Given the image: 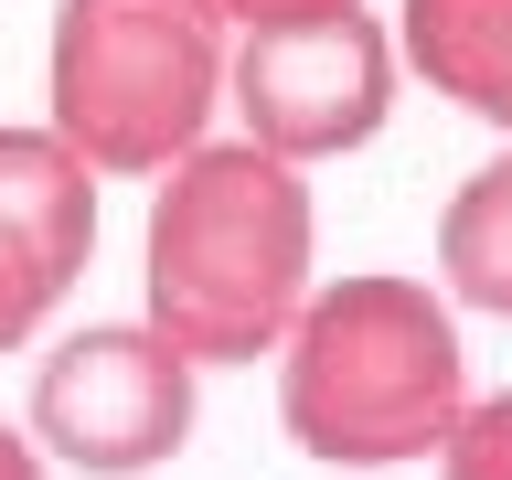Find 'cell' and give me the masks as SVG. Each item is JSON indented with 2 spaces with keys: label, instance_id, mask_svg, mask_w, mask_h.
I'll list each match as a JSON object with an SVG mask.
<instances>
[{
  "label": "cell",
  "instance_id": "cell-4",
  "mask_svg": "<svg viewBox=\"0 0 512 480\" xmlns=\"http://www.w3.org/2000/svg\"><path fill=\"white\" fill-rule=\"evenodd\" d=\"M203 363H192L171 331L150 320H86L64 331L43 363H32V448L75 480H150L192 448V416H203Z\"/></svg>",
  "mask_w": 512,
  "mask_h": 480
},
{
  "label": "cell",
  "instance_id": "cell-2",
  "mask_svg": "<svg viewBox=\"0 0 512 480\" xmlns=\"http://www.w3.org/2000/svg\"><path fill=\"white\" fill-rule=\"evenodd\" d=\"M470 406V352L448 288L352 267L299 299L278 342V427L320 470H406L438 459V438Z\"/></svg>",
  "mask_w": 512,
  "mask_h": 480
},
{
  "label": "cell",
  "instance_id": "cell-8",
  "mask_svg": "<svg viewBox=\"0 0 512 480\" xmlns=\"http://www.w3.org/2000/svg\"><path fill=\"white\" fill-rule=\"evenodd\" d=\"M438 288H448V310L512 320V150L480 160L470 182L448 192V214H438Z\"/></svg>",
  "mask_w": 512,
  "mask_h": 480
},
{
  "label": "cell",
  "instance_id": "cell-5",
  "mask_svg": "<svg viewBox=\"0 0 512 480\" xmlns=\"http://www.w3.org/2000/svg\"><path fill=\"white\" fill-rule=\"evenodd\" d=\"M395 86H406V54H395V32L363 0L352 11H299V22H246L235 54H224L235 139L299 160V171L363 150L395 118Z\"/></svg>",
  "mask_w": 512,
  "mask_h": 480
},
{
  "label": "cell",
  "instance_id": "cell-3",
  "mask_svg": "<svg viewBox=\"0 0 512 480\" xmlns=\"http://www.w3.org/2000/svg\"><path fill=\"white\" fill-rule=\"evenodd\" d=\"M224 54H235L224 0H54L43 128L86 150L96 182H150L192 139H214Z\"/></svg>",
  "mask_w": 512,
  "mask_h": 480
},
{
  "label": "cell",
  "instance_id": "cell-7",
  "mask_svg": "<svg viewBox=\"0 0 512 480\" xmlns=\"http://www.w3.org/2000/svg\"><path fill=\"white\" fill-rule=\"evenodd\" d=\"M395 54L459 118L512 128V0H406L395 11Z\"/></svg>",
  "mask_w": 512,
  "mask_h": 480
},
{
  "label": "cell",
  "instance_id": "cell-11",
  "mask_svg": "<svg viewBox=\"0 0 512 480\" xmlns=\"http://www.w3.org/2000/svg\"><path fill=\"white\" fill-rule=\"evenodd\" d=\"M299 11H352V0H224V22H299Z\"/></svg>",
  "mask_w": 512,
  "mask_h": 480
},
{
  "label": "cell",
  "instance_id": "cell-10",
  "mask_svg": "<svg viewBox=\"0 0 512 480\" xmlns=\"http://www.w3.org/2000/svg\"><path fill=\"white\" fill-rule=\"evenodd\" d=\"M0 480H54V459L32 448V427H22V416H0Z\"/></svg>",
  "mask_w": 512,
  "mask_h": 480
},
{
  "label": "cell",
  "instance_id": "cell-1",
  "mask_svg": "<svg viewBox=\"0 0 512 480\" xmlns=\"http://www.w3.org/2000/svg\"><path fill=\"white\" fill-rule=\"evenodd\" d=\"M139 224V320L171 331L192 363H256L288 342L320 267V214L299 160L256 139H192L171 171H150Z\"/></svg>",
  "mask_w": 512,
  "mask_h": 480
},
{
  "label": "cell",
  "instance_id": "cell-6",
  "mask_svg": "<svg viewBox=\"0 0 512 480\" xmlns=\"http://www.w3.org/2000/svg\"><path fill=\"white\" fill-rule=\"evenodd\" d=\"M96 256V171L54 128H0V352L64 310Z\"/></svg>",
  "mask_w": 512,
  "mask_h": 480
},
{
  "label": "cell",
  "instance_id": "cell-9",
  "mask_svg": "<svg viewBox=\"0 0 512 480\" xmlns=\"http://www.w3.org/2000/svg\"><path fill=\"white\" fill-rule=\"evenodd\" d=\"M438 480H512V384L459 406V427L438 438Z\"/></svg>",
  "mask_w": 512,
  "mask_h": 480
}]
</instances>
